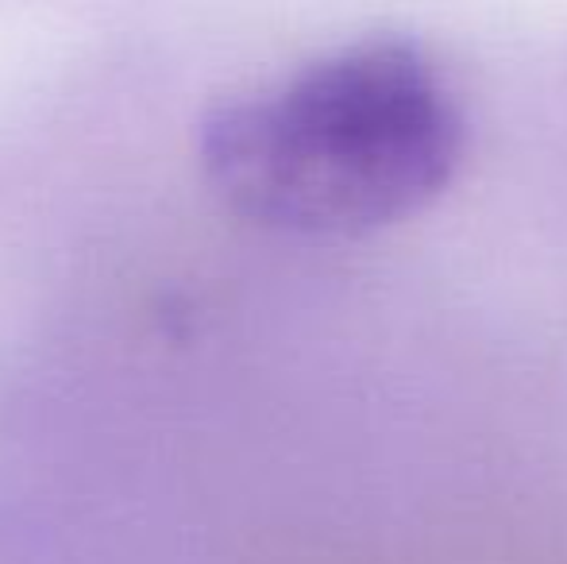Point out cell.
<instances>
[{
    "instance_id": "6da1fadb",
    "label": "cell",
    "mask_w": 567,
    "mask_h": 564,
    "mask_svg": "<svg viewBox=\"0 0 567 564\" xmlns=\"http://www.w3.org/2000/svg\"><path fill=\"white\" fill-rule=\"evenodd\" d=\"M463 116L410 39H367L220 105L202 166L236 217L282 236L348 240L449 189Z\"/></svg>"
}]
</instances>
